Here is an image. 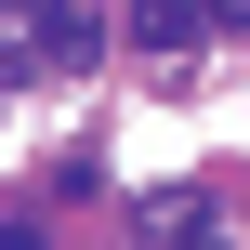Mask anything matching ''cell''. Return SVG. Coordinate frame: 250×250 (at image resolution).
Returning a JSON list of instances; mask_svg holds the SVG:
<instances>
[{
    "instance_id": "1",
    "label": "cell",
    "mask_w": 250,
    "mask_h": 250,
    "mask_svg": "<svg viewBox=\"0 0 250 250\" xmlns=\"http://www.w3.org/2000/svg\"><path fill=\"white\" fill-rule=\"evenodd\" d=\"M26 53H40V66H66V79H79V66H92V53H105V26H92V13H40V40H26Z\"/></svg>"
},
{
    "instance_id": "2",
    "label": "cell",
    "mask_w": 250,
    "mask_h": 250,
    "mask_svg": "<svg viewBox=\"0 0 250 250\" xmlns=\"http://www.w3.org/2000/svg\"><path fill=\"white\" fill-rule=\"evenodd\" d=\"M145 237H171V250H224V224H211V198H158V211H145Z\"/></svg>"
},
{
    "instance_id": "3",
    "label": "cell",
    "mask_w": 250,
    "mask_h": 250,
    "mask_svg": "<svg viewBox=\"0 0 250 250\" xmlns=\"http://www.w3.org/2000/svg\"><path fill=\"white\" fill-rule=\"evenodd\" d=\"M132 40H145V53H198V13H185V0H145Z\"/></svg>"
},
{
    "instance_id": "4",
    "label": "cell",
    "mask_w": 250,
    "mask_h": 250,
    "mask_svg": "<svg viewBox=\"0 0 250 250\" xmlns=\"http://www.w3.org/2000/svg\"><path fill=\"white\" fill-rule=\"evenodd\" d=\"M198 13H211V26H250V0H198Z\"/></svg>"
},
{
    "instance_id": "5",
    "label": "cell",
    "mask_w": 250,
    "mask_h": 250,
    "mask_svg": "<svg viewBox=\"0 0 250 250\" xmlns=\"http://www.w3.org/2000/svg\"><path fill=\"white\" fill-rule=\"evenodd\" d=\"M0 250H40V224H0Z\"/></svg>"
}]
</instances>
